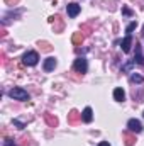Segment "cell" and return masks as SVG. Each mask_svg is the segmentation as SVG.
Here are the masks:
<instances>
[{
	"mask_svg": "<svg viewBox=\"0 0 144 146\" xmlns=\"http://www.w3.org/2000/svg\"><path fill=\"white\" fill-rule=\"evenodd\" d=\"M9 97L14 99V100H20V102L29 100V94L24 88H20V87H14L12 90H9Z\"/></svg>",
	"mask_w": 144,
	"mask_h": 146,
	"instance_id": "cell-1",
	"label": "cell"
},
{
	"mask_svg": "<svg viewBox=\"0 0 144 146\" xmlns=\"http://www.w3.org/2000/svg\"><path fill=\"white\" fill-rule=\"evenodd\" d=\"M37 61H39V54L36 51H27L22 56V63L27 65V66H34V65H37Z\"/></svg>",
	"mask_w": 144,
	"mask_h": 146,
	"instance_id": "cell-2",
	"label": "cell"
},
{
	"mask_svg": "<svg viewBox=\"0 0 144 146\" xmlns=\"http://www.w3.org/2000/svg\"><path fill=\"white\" fill-rule=\"evenodd\" d=\"M73 70L78 73H87L88 72V63L85 58H76L75 63H73Z\"/></svg>",
	"mask_w": 144,
	"mask_h": 146,
	"instance_id": "cell-3",
	"label": "cell"
},
{
	"mask_svg": "<svg viewBox=\"0 0 144 146\" xmlns=\"http://www.w3.org/2000/svg\"><path fill=\"white\" fill-rule=\"evenodd\" d=\"M127 127H129V131L134 133V134H139V133L143 131V124H141V121H137V119H129Z\"/></svg>",
	"mask_w": 144,
	"mask_h": 146,
	"instance_id": "cell-4",
	"label": "cell"
},
{
	"mask_svg": "<svg viewBox=\"0 0 144 146\" xmlns=\"http://www.w3.org/2000/svg\"><path fill=\"white\" fill-rule=\"evenodd\" d=\"M56 65H58L56 58L49 56V58H46V60H44V65H42V68H44V72H53V70L56 68Z\"/></svg>",
	"mask_w": 144,
	"mask_h": 146,
	"instance_id": "cell-5",
	"label": "cell"
},
{
	"mask_svg": "<svg viewBox=\"0 0 144 146\" xmlns=\"http://www.w3.org/2000/svg\"><path fill=\"white\" fill-rule=\"evenodd\" d=\"M66 12H68V15H70V17H76V15H78V14H80V5H78V3H75V2H71V3H68V5H66Z\"/></svg>",
	"mask_w": 144,
	"mask_h": 146,
	"instance_id": "cell-6",
	"label": "cell"
},
{
	"mask_svg": "<svg viewBox=\"0 0 144 146\" xmlns=\"http://www.w3.org/2000/svg\"><path fill=\"white\" fill-rule=\"evenodd\" d=\"M131 44H132V36H131V34H126V37H124L122 42H120L122 51H124V53H129V51H131Z\"/></svg>",
	"mask_w": 144,
	"mask_h": 146,
	"instance_id": "cell-7",
	"label": "cell"
},
{
	"mask_svg": "<svg viewBox=\"0 0 144 146\" xmlns=\"http://www.w3.org/2000/svg\"><path fill=\"white\" fill-rule=\"evenodd\" d=\"M134 61L137 65H143L144 66V56H143V51H141V44L136 41V56H134Z\"/></svg>",
	"mask_w": 144,
	"mask_h": 146,
	"instance_id": "cell-8",
	"label": "cell"
},
{
	"mask_svg": "<svg viewBox=\"0 0 144 146\" xmlns=\"http://www.w3.org/2000/svg\"><path fill=\"white\" fill-rule=\"evenodd\" d=\"M92 119H93V110H92V107H85L83 112H81V121L83 122H92Z\"/></svg>",
	"mask_w": 144,
	"mask_h": 146,
	"instance_id": "cell-9",
	"label": "cell"
},
{
	"mask_svg": "<svg viewBox=\"0 0 144 146\" xmlns=\"http://www.w3.org/2000/svg\"><path fill=\"white\" fill-rule=\"evenodd\" d=\"M114 99H115L117 102H124V99H126V92H124L122 88H115V90H114Z\"/></svg>",
	"mask_w": 144,
	"mask_h": 146,
	"instance_id": "cell-10",
	"label": "cell"
},
{
	"mask_svg": "<svg viewBox=\"0 0 144 146\" xmlns=\"http://www.w3.org/2000/svg\"><path fill=\"white\" fill-rule=\"evenodd\" d=\"M78 119H81V114H80L78 110H71L70 115H68V121H70V122H76Z\"/></svg>",
	"mask_w": 144,
	"mask_h": 146,
	"instance_id": "cell-11",
	"label": "cell"
},
{
	"mask_svg": "<svg viewBox=\"0 0 144 146\" xmlns=\"http://www.w3.org/2000/svg\"><path fill=\"white\" fill-rule=\"evenodd\" d=\"M129 80H131V83H143V82H144V76L137 75V73H132V75L129 76Z\"/></svg>",
	"mask_w": 144,
	"mask_h": 146,
	"instance_id": "cell-12",
	"label": "cell"
},
{
	"mask_svg": "<svg viewBox=\"0 0 144 146\" xmlns=\"http://www.w3.org/2000/svg\"><path fill=\"white\" fill-rule=\"evenodd\" d=\"M44 117H46L48 124H51V126H56V124H58V119H56V117H51V114H46Z\"/></svg>",
	"mask_w": 144,
	"mask_h": 146,
	"instance_id": "cell-13",
	"label": "cell"
},
{
	"mask_svg": "<svg viewBox=\"0 0 144 146\" xmlns=\"http://www.w3.org/2000/svg\"><path fill=\"white\" fill-rule=\"evenodd\" d=\"M134 65H136V61H134V60H131V61H127V63H126V65L122 66V72H129V70H131V68H132Z\"/></svg>",
	"mask_w": 144,
	"mask_h": 146,
	"instance_id": "cell-14",
	"label": "cell"
},
{
	"mask_svg": "<svg viewBox=\"0 0 144 146\" xmlns=\"http://www.w3.org/2000/svg\"><path fill=\"white\" fill-rule=\"evenodd\" d=\"M73 42H75V44H80V42H83V36H81V33H76V34L73 36Z\"/></svg>",
	"mask_w": 144,
	"mask_h": 146,
	"instance_id": "cell-15",
	"label": "cell"
},
{
	"mask_svg": "<svg viewBox=\"0 0 144 146\" xmlns=\"http://www.w3.org/2000/svg\"><path fill=\"white\" fill-rule=\"evenodd\" d=\"M136 27H137V22H131V24L127 26V29H126V33H127V34H131V33H132V31H134Z\"/></svg>",
	"mask_w": 144,
	"mask_h": 146,
	"instance_id": "cell-16",
	"label": "cell"
},
{
	"mask_svg": "<svg viewBox=\"0 0 144 146\" xmlns=\"http://www.w3.org/2000/svg\"><path fill=\"white\" fill-rule=\"evenodd\" d=\"M126 145H127V146H132V145H134V138H132L131 134H126Z\"/></svg>",
	"mask_w": 144,
	"mask_h": 146,
	"instance_id": "cell-17",
	"label": "cell"
},
{
	"mask_svg": "<svg viewBox=\"0 0 144 146\" xmlns=\"http://www.w3.org/2000/svg\"><path fill=\"white\" fill-rule=\"evenodd\" d=\"M14 126H17L19 129H24V127H26V124H24V122H20L19 119H14Z\"/></svg>",
	"mask_w": 144,
	"mask_h": 146,
	"instance_id": "cell-18",
	"label": "cell"
},
{
	"mask_svg": "<svg viewBox=\"0 0 144 146\" xmlns=\"http://www.w3.org/2000/svg\"><path fill=\"white\" fill-rule=\"evenodd\" d=\"M3 146H17V145H15V143H14L12 139H9V138H7V139L3 141Z\"/></svg>",
	"mask_w": 144,
	"mask_h": 146,
	"instance_id": "cell-19",
	"label": "cell"
},
{
	"mask_svg": "<svg viewBox=\"0 0 144 146\" xmlns=\"http://www.w3.org/2000/svg\"><path fill=\"white\" fill-rule=\"evenodd\" d=\"M122 14H124V15H132L131 9H127V7H122Z\"/></svg>",
	"mask_w": 144,
	"mask_h": 146,
	"instance_id": "cell-20",
	"label": "cell"
},
{
	"mask_svg": "<svg viewBox=\"0 0 144 146\" xmlns=\"http://www.w3.org/2000/svg\"><path fill=\"white\" fill-rule=\"evenodd\" d=\"M98 146H110V145H108L107 141H102V143H100V145H98Z\"/></svg>",
	"mask_w": 144,
	"mask_h": 146,
	"instance_id": "cell-21",
	"label": "cell"
},
{
	"mask_svg": "<svg viewBox=\"0 0 144 146\" xmlns=\"http://www.w3.org/2000/svg\"><path fill=\"white\" fill-rule=\"evenodd\" d=\"M5 2H12V0H5ZM14 2H17V0H14Z\"/></svg>",
	"mask_w": 144,
	"mask_h": 146,
	"instance_id": "cell-22",
	"label": "cell"
},
{
	"mask_svg": "<svg viewBox=\"0 0 144 146\" xmlns=\"http://www.w3.org/2000/svg\"><path fill=\"white\" fill-rule=\"evenodd\" d=\"M143 115H144V112H143Z\"/></svg>",
	"mask_w": 144,
	"mask_h": 146,
	"instance_id": "cell-23",
	"label": "cell"
}]
</instances>
